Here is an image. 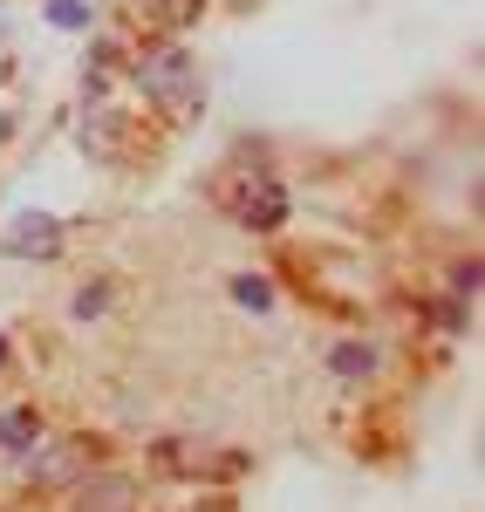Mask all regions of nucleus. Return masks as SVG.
Instances as JSON below:
<instances>
[{"mask_svg": "<svg viewBox=\"0 0 485 512\" xmlns=\"http://www.w3.org/2000/svg\"><path fill=\"white\" fill-rule=\"evenodd\" d=\"M144 465H151V478H164V485H212V492H226V485H240V478L253 472V458H246L240 444H212V437H192V431L158 437V444L144 451Z\"/></svg>", "mask_w": 485, "mask_h": 512, "instance_id": "f257e3e1", "label": "nucleus"}, {"mask_svg": "<svg viewBox=\"0 0 485 512\" xmlns=\"http://www.w3.org/2000/svg\"><path fill=\"white\" fill-rule=\"evenodd\" d=\"M212 205H219L233 226H246V233H274V226H287L281 178H274L267 164H253V158H233L219 178H212Z\"/></svg>", "mask_w": 485, "mask_h": 512, "instance_id": "f03ea898", "label": "nucleus"}, {"mask_svg": "<svg viewBox=\"0 0 485 512\" xmlns=\"http://www.w3.org/2000/svg\"><path fill=\"white\" fill-rule=\"evenodd\" d=\"M130 76H137V89L158 103L164 117H192L199 110V69H192V55L178 41H158L151 55H137Z\"/></svg>", "mask_w": 485, "mask_h": 512, "instance_id": "7ed1b4c3", "label": "nucleus"}, {"mask_svg": "<svg viewBox=\"0 0 485 512\" xmlns=\"http://www.w3.org/2000/svg\"><path fill=\"white\" fill-rule=\"evenodd\" d=\"M96 458H103L96 437H41L28 451V485L35 492H76L82 478L96 472Z\"/></svg>", "mask_w": 485, "mask_h": 512, "instance_id": "20e7f679", "label": "nucleus"}, {"mask_svg": "<svg viewBox=\"0 0 485 512\" xmlns=\"http://www.w3.org/2000/svg\"><path fill=\"white\" fill-rule=\"evenodd\" d=\"M0 253H7V260H55V253H62V219L21 212V219L0 233Z\"/></svg>", "mask_w": 485, "mask_h": 512, "instance_id": "39448f33", "label": "nucleus"}, {"mask_svg": "<svg viewBox=\"0 0 485 512\" xmlns=\"http://www.w3.org/2000/svg\"><path fill=\"white\" fill-rule=\"evenodd\" d=\"M123 14H130V28H144L151 41H171L205 14V0H123Z\"/></svg>", "mask_w": 485, "mask_h": 512, "instance_id": "423d86ee", "label": "nucleus"}, {"mask_svg": "<svg viewBox=\"0 0 485 512\" xmlns=\"http://www.w3.org/2000/svg\"><path fill=\"white\" fill-rule=\"evenodd\" d=\"M137 506H144V492L123 472H96L76 485V512H137Z\"/></svg>", "mask_w": 485, "mask_h": 512, "instance_id": "0eeeda50", "label": "nucleus"}, {"mask_svg": "<svg viewBox=\"0 0 485 512\" xmlns=\"http://www.w3.org/2000/svg\"><path fill=\"white\" fill-rule=\"evenodd\" d=\"M41 437H48V417H41L35 403H14V410H0V458H28Z\"/></svg>", "mask_w": 485, "mask_h": 512, "instance_id": "6e6552de", "label": "nucleus"}, {"mask_svg": "<svg viewBox=\"0 0 485 512\" xmlns=\"http://www.w3.org/2000/svg\"><path fill=\"white\" fill-rule=\"evenodd\" d=\"M328 369H335V383H369L376 376V349L369 342H335L328 349Z\"/></svg>", "mask_w": 485, "mask_h": 512, "instance_id": "1a4fd4ad", "label": "nucleus"}, {"mask_svg": "<svg viewBox=\"0 0 485 512\" xmlns=\"http://www.w3.org/2000/svg\"><path fill=\"white\" fill-rule=\"evenodd\" d=\"M233 301H240L246 315H274L281 294H274V280H267V274H240V280H233Z\"/></svg>", "mask_w": 485, "mask_h": 512, "instance_id": "9d476101", "label": "nucleus"}, {"mask_svg": "<svg viewBox=\"0 0 485 512\" xmlns=\"http://www.w3.org/2000/svg\"><path fill=\"white\" fill-rule=\"evenodd\" d=\"M48 21H55V28H82L89 7H82V0H48Z\"/></svg>", "mask_w": 485, "mask_h": 512, "instance_id": "9b49d317", "label": "nucleus"}, {"mask_svg": "<svg viewBox=\"0 0 485 512\" xmlns=\"http://www.w3.org/2000/svg\"><path fill=\"white\" fill-rule=\"evenodd\" d=\"M103 308H110V287H82L76 294V321H96Z\"/></svg>", "mask_w": 485, "mask_h": 512, "instance_id": "f8f14e48", "label": "nucleus"}, {"mask_svg": "<svg viewBox=\"0 0 485 512\" xmlns=\"http://www.w3.org/2000/svg\"><path fill=\"white\" fill-rule=\"evenodd\" d=\"M7 362H14V349H7V335H0V376H7Z\"/></svg>", "mask_w": 485, "mask_h": 512, "instance_id": "ddd939ff", "label": "nucleus"}]
</instances>
